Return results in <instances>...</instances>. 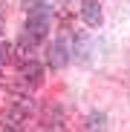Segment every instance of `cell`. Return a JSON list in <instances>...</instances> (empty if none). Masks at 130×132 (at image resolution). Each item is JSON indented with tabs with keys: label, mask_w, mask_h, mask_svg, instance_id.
I'll use <instances>...</instances> for the list:
<instances>
[{
	"label": "cell",
	"mask_w": 130,
	"mask_h": 132,
	"mask_svg": "<svg viewBox=\"0 0 130 132\" xmlns=\"http://www.w3.org/2000/svg\"><path fill=\"white\" fill-rule=\"evenodd\" d=\"M49 23H52V6L49 3H38L29 9V17H26V26H23V37H20V46H29L35 49L38 43L46 37L49 32Z\"/></svg>",
	"instance_id": "cell-1"
},
{
	"label": "cell",
	"mask_w": 130,
	"mask_h": 132,
	"mask_svg": "<svg viewBox=\"0 0 130 132\" xmlns=\"http://www.w3.org/2000/svg\"><path fill=\"white\" fill-rule=\"evenodd\" d=\"M72 52H70V37H58L52 40V46L46 49V63L52 66V69H64V66L70 63Z\"/></svg>",
	"instance_id": "cell-2"
},
{
	"label": "cell",
	"mask_w": 130,
	"mask_h": 132,
	"mask_svg": "<svg viewBox=\"0 0 130 132\" xmlns=\"http://www.w3.org/2000/svg\"><path fill=\"white\" fill-rule=\"evenodd\" d=\"M20 75H23V80L29 83V86H38L40 80H43V66L38 63V60H23L20 63Z\"/></svg>",
	"instance_id": "cell-3"
},
{
	"label": "cell",
	"mask_w": 130,
	"mask_h": 132,
	"mask_svg": "<svg viewBox=\"0 0 130 132\" xmlns=\"http://www.w3.org/2000/svg\"><path fill=\"white\" fill-rule=\"evenodd\" d=\"M81 17H84L87 26H101V6H98V0H84Z\"/></svg>",
	"instance_id": "cell-4"
},
{
	"label": "cell",
	"mask_w": 130,
	"mask_h": 132,
	"mask_svg": "<svg viewBox=\"0 0 130 132\" xmlns=\"http://www.w3.org/2000/svg\"><path fill=\"white\" fill-rule=\"evenodd\" d=\"M84 132H107V129H104V115H101V112H93L90 118H87Z\"/></svg>",
	"instance_id": "cell-5"
},
{
	"label": "cell",
	"mask_w": 130,
	"mask_h": 132,
	"mask_svg": "<svg viewBox=\"0 0 130 132\" xmlns=\"http://www.w3.org/2000/svg\"><path fill=\"white\" fill-rule=\"evenodd\" d=\"M75 43H78V60H84L87 57V49H90V43H87V37H81V35H75Z\"/></svg>",
	"instance_id": "cell-6"
},
{
	"label": "cell",
	"mask_w": 130,
	"mask_h": 132,
	"mask_svg": "<svg viewBox=\"0 0 130 132\" xmlns=\"http://www.w3.org/2000/svg\"><path fill=\"white\" fill-rule=\"evenodd\" d=\"M9 52H12V46H9V43H3V40H0V66H3V63L9 60Z\"/></svg>",
	"instance_id": "cell-7"
},
{
	"label": "cell",
	"mask_w": 130,
	"mask_h": 132,
	"mask_svg": "<svg viewBox=\"0 0 130 132\" xmlns=\"http://www.w3.org/2000/svg\"><path fill=\"white\" fill-rule=\"evenodd\" d=\"M38 3H46V0H26V9H32V6H38Z\"/></svg>",
	"instance_id": "cell-8"
},
{
	"label": "cell",
	"mask_w": 130,
	"mask_h": 132,
	"mask_svg": "<svg viewBox=\"0 0 130 132\" xmlns=\"http://www.w3.org/2000/svg\"><path fill=\"white\" fill-rule=\"evenodd\" d=\"M0 35H3V17H0Z\"/></svg>",
	"instance_id": "cell-9"
}]
</instances>
